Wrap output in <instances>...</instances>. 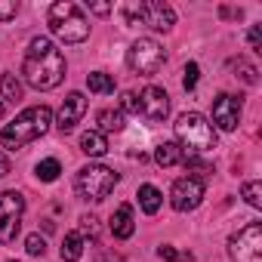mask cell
Segmentation results:
<instances>
[{"mask_svg": "<svg viewBox=\"0 0 262 262\" xmlns=\"http://www.w3.org/2000/svg\"><path fill=\"white\" fill-rule=\"evenodd\" d=\"M22 77L34 90H56L65 77V56L56 50L50 37H34L28 43L25 62H22Z\"/></svg>", "mask_w": 262, "mask_h": 262, "instance_id": "obj_1", "label": "cell"}, {"mask_svg": "<svg viewBox=\"0 0 262 262\" xmlns=\"http://www.w3.org/2000/svg\"><path fill=\"white\" fill-rule=\"evenodd\" d=\"M50 126H53V111H50L47 105H31V108H25L13 123L4 129V136H0V139H4V148L16 151V148L34 142V139L47 136Z\"/></svg>", "mask_w": 262, "mask_h": 262, "instance_id": "obj_2", "label": "cell"}, {"mask_svg": "<svg viewBox=\"0 0 262 262\" xmlns=\"http://www.w3.org/2000/svg\"><path fill=\"white\" fill-rule=\"evenodd\" d=\"M173 126H176V145H179L182 151H188V158H191V155L201 158L204 151L216 148V129L207 123L204 114L185 111V114H179V120H176Z\"/></svg>", "mask_w": 262, "mask_h": 262, "instance_id": "obj_3", "label": "cell"}, {"mask_svg": "<svg viewBox=\"0 0 262 262\" xmlns=\"http://www.w3.org/2000/svg\"><path fill=\"white\" fill-rule=\"evenodd\" d=\"M47 22H50V31L59 40H65V43H83L90 37V22L80 13V7L71 4V0H59V4H53L50 13H47Z\"/></svg>", "mask_w": 262, "mask_h": 262, "instance_id": "obj_4", "label": "cell"}, {"mask_svg": "<svg viewBox=\"0 0 262 262\" xmlns=\"http://www.w3.org/2000/svg\"><path fill=\"white\" fill-rule=\"evenodd\" d=\"M114 185H117V173L111 167H102V164H90V167L77 170V179H74L77 194L83 201H93V204L105 201L114 191Z\"/></svg>", "mask_w": 262, "mask_h": 262, "instance_id": "obj_5", "label": "cell"}, {"mask_svg": "<svg viewBox=\"0 0 262 262\" xmlns=\"http://www.w3.org/2000/svg\"><path fill=\"white\" fill-rule=\"evenodd\" d=\"M164 62H167V53H164V47L155 37H139L133 47L126 50V65L133 68L136 74H145V77L158 74Z\"/></svg>", "mask_w": 262, "mask_h": 262, "instance_id": "obj_6", "label": "cell"}, {"mask_svg": "<svg viewBox=\"0 0 262 262\" xmlns=\"http://www.w3.org/2000/svg\"><path fill=\"white\" fill-rule=\"evenodd\" d=\"M25 216V198L19 191H4L0 194V244H13Z\"/></svg>", "mask_w": 262, "mask_h": 262, "instance_id": "obj_7", "label": "cell"}, {"mask_svg": "<svg viewBox=\"0 0 262 262\" xmlns=\"http://www.w3.org/2000/svg\"><path fill=\"white\" fill-rule=\"evenodd\" d=\"M228 256L234 262H262V225L250 222L228 241Z\"/></svg>", "mask_w": 262, "mask_h": 262, "instance_id": "obj_8", "label": "cell"}, {"mask_svg": "<svg viewBox=\"0 0 262 262\" xmlns=\"http://www.w3.org/2000/svg\"><path fill=\"white\" fill-rule=\"evenodd\" d=\"M204 191H207V188H204L201 179H194V176H182V179H176L173 188H170V204H173V210H179V213L198 210L201 201H204Z\"/></svg>", "mask_w": 262, "mask_h": 262, "instance_id": "obj_9", "label": "cell"}, {"mask_svg": "<svg viewBox=\"0 0 262 262\" xmlns=\"http://www.w3.org/2000/svg\"><path fill=\"white\" fill-rule=\"evenodd\" d=\"M213 123L222 133H234L237 123H241V99L228 96V93H219L216 102H213Z\"/></svg>", "mask_w": 262, "mask_h": 262, "instance_id": "obj_10", "label": "cell"}, {"mask_svg": "<svg viewBox=\"0 0 262 262\" xmlns=\"http://www.w3.org/2000/svg\"><path fill=\"white\" fill-rule=\"evenodd\" d=\"M139 114H145L151 123H161L170 114V96L161 86H145L139 96Z\"/></svg>", "mask_w": 262, "mask_h": 262, "instance_id": "obj_11", "label": "cell"}, {"mask_svg": "<svg viewBox=\"0 0 262 262\" xmlns=\"http://www.w3.org/2000/svg\"><path fill=\"white\" fill-rule=\"evenodd\" d=\"M142 22L151 25L155 31H170L176 25V13L170 4H164V0H145L142 4Z\"/></svg>", "mask_w": 262, "mask_h": 262, "instance_id": "obj_12", "label": "cell"}, {"mask_svg": "<svg viewBox=\"0 0 262 262\" xmlns=\"http://www.w3.org/2000/svg\"><path fill=\"white\" fill-rule=\"evenodd\" d=\"M83 114H86V99H83V93H68V99H65L62 108H59L56 126L62 129V133H68V129H74V126L80 123Z\"/></svg>", "mask_w": 262, "mask_h": 262, "instance_id": "obj_13", "label": "cell"}, {"mask_svg": "<svg viewBox=\"0 0 262 262\" xmlns=\"http://www.w3.org/2000/svg\"><path fill=\"white\" fill-rule=\"evenodd\" d=\"M133 231H136L133 207H129V204H120V207L114 210V216H111V234H114V237H120V241H126Z\"/></svg>", "mask_w": 262, "mask_h": 262, "instance_id": "obj_14", "label": "cell"}, {"mask_svg": "<svg viewBox=\"0 0 262 262\" xmlns=\"http://www.w3.org/2000/svg\"><path fill=\"white\" fill-rule=\"evenodd\" d=\"M80 151L90 155V158H102L108 151V139L105 133H99V129H86V133L80 136Z\"/></svg>", "mask_w": 262, "mask_h": 262, "instance_id": "obj_15", "label": "cell"}, {"mask_svg": "<svg viewBox=\"0 0 262 262\" xmlns=\"http://www.w3.org/2000/svg\"><path fill=\"white\" fill-rule=\"evenodd\" d=\"M22 96H25V86H22V80L13 71L0 74V102H19Z\"/></svg>", "mask_w": 262, "mask_h": 262, "instance_id": "obj_16", "label": "cell"}, {"mask_svg": "<svg viewBox=\"0 0 262 262\" xmlns=\"http://www.w3.org/2000/svg\"><path fill=\"white\" fill-rule=\"evenodd\" d=\"M96 123H99V133H120V129L126 126L120 108H102L96 114Z\"/></svg>", "mask_w": 262, "mask_h": 262, "instance_id": "obj_17", "label": "cell"}, {"mask_svg": "<svg viewBox=\"0 0 262 262\" xmlns=\"http://www.w3.org/2000/svg\"><path fill=\"white\" fill-rule=\"evenodd\" d=\"M59 256H62V262H77V259L83 256V237H80L77 231H68L65 241H62Z\"/></svg>", "mask_w": 262, "mask_h": 262, "instance_id": "obj_18", "label": "cell"}, {"mask_svg": "<svg viewBox=\"0 0 262 262\" xmlns=\"http://www.w3.org/2000/svg\"><path fill=\"white\" fill-rule=\"evenodd\" d=\"M155 161H158L161 167H176V164L182 161V148H179L176 142H161V145L155 148Z\"/></svg>", "mask_w": 262, "mask_h": 262, "instance_id": "obj_19", "label": "cell"}, {"mask_svg": "<svg viewBox=\"0 0 262 262\" xmlns=\"http://www.w3.org/2000/svg\"><path fill=\"white\" fill-rule=\"evenodd\" d=\"M161 191L155 188V185H142L139 188V207H142V213H148V216H155L158 210H161Z\"/></svg>", "mask_w": 262, "mask_h": 262, "instance_id": "obj_20", "label": "cell"}, {"mask_svg": "<svg viewBox=\"0 0 262 262\" xmlns=\"http://www.w3.org/2000/svg\"><path fill=\"white\" fill-rule=\"evenodd\" d=\"M86 86H90V93L108 96V93H114V77L105 71H93V74H86Z\"/></svg>", "mask_w": 262, "mask_h": 262, "instance_id": "obj_21", "label": "cell"}, {"mask_svg": "<svg viewBox=\"0 0 262 262\" xmlns=\"http://www.w3.org/2000/svg\"><path fill=\"white\" fill-rule=\"evenodd\" d=\"M59 173H62V164H59L56 158H47V161H40V164L34 167V176H37L40 182H56Z\"/></svg>", "mask_w": 262, "mask_h": 262, "instance_id": "obj_22", "label": "cell"}, {"mask_svg": "<svg viewBox=\"0 0 262 262\" xmlns=\"http://www.w3.org/2000/svg\"><path fill=\"white\" fill-rule=\"evenodd\" d=\"M182 164H185V170H191V173H194V179H201V182H204V176H210V173H213V167H210L207 161H201L198 155H191V158L185 155V158H182Z\"/></svg>", "mask_w": 262, "mask_h": 262, "instance_id": "obj_23", "label": "cell"}, {"mask_svg": "<svg viewBox=\"0 0 262 262\" xmlns=\"http://www.w3.org/2000/svg\"><path fill=\"white\" fill-rule=\"evenodd\" d=\"M241 194L247 198L250 207H262V182H244Z\"/></svg>", "mask_w": 262, "mask_h": 262, "instance_id": "obj_24", "label": "cell"}, {"mask_svg": "<svg viewBox=\"0 0 262 262\" xmlns=\"http://www.w3.org/2000/svg\"><path fill=\"white\" fill-rule=\"evenodd\" d=\"M123 19H126V25H139L142 22V4H123Z\"/></svg>", "mask_w": 262, "mask_h": 262, "instance_id": "obj_25", "label": "cell"}, {"mask_svg": "<svg viewBox=\"0 0 262 262\" xmlns=\"http://www.w3.org/2000/svg\"><path fill=\"white\" fill-rule=\"evenodd\" d=\"M182 74H185V77H182V86H185V90H194V86H198V77H201V68H198V62H188Z\"/></svg>", "mask_w": 262, "mask_h": 262, "instance_id": "obj_26", "label": "cell"}, {"mask_svg": "<svg viewBox=\"0 0 262 262\" xmlns=\"http://www.w3.org/2000/svg\"><path fill=\"white\" fill-rule=\"evenodd\" d=\"M80 237H96L99 234V219L96 216H80Z\"/></svg>", "mask_w": 262, "mask_h": 262, "instance_id": "obj_27", "label": "cell"}, {"mask_svg": "<svg viewBox=\"0 0 262 262\" xmlns=\"http://www.w3.org/2000/svg\"><path fill=\"white\" fill-rule=\"evenodd\" d=\"M25 250H28L31 256H43V250H47V241H43V237L34 231V234H28V237H25Z\"/></svg>", "mask_w": 262, "mask_h": 262, "instance_id": "obj_28", "label": "cell"}, {"mask_svg": "<svg viewBox=\"0 0 262 262\" xmlns=\"http://www.w3.org/2000/svg\"><path fill=\"white\" fill-rule=\"evenodd\" d=\"M158 256H161V259H167V262H176V259L191 262V259H194L191 253H179V250H173V247H161V250H158Z\"/></svg>", "mask_w": 262, "mask_h": 262, "instance_id": "obj_29", "label": "cell"}, {"mask_svg": "<svg viewBox=\"0 0 262 262\" xmlns=\"http://www.w3.org/2000/svg\"><path fill=\"white\" fill-rule=\"evenodd\" d=\"M120 111L139 114V96H136V93H123V96H120Z\"/></svg>", "mask_w": 262, "mask_h": 262, "instance_id": "obj_30", "label": "cell"}, {"mask_svg": "<svg viewBox=\"0 0 262 262\" xmlns=\"http://www.w3.org/2000/svg\"><path fill=\"white\" fill-rule=\"evenodd\" d=\"M16 13H19V4H16V0H0V22L16 19Z\"/></svg>", "mask_w": 262, "mask_h": 262, "instance_id": "obj_31", "label": "cell"}, {"mask_svg": "<svg viewBox=\"0 0 262 262\" xmlns=\"http://www.w3.org/2000/svg\"><path fill=\"white\" fill-rule=\"evenodd\" d=\"M234 68H241V80H244V83H256V68H253L250 62L237 59V65H234Z\"/></svg>", "mask_w": 262, "mask_h": 262, "instance_id": "obj_32", "label": "cell"}, {"mask_svg": "<svg viewBox=\"0 0 262 262\" xmlns=\"http://www.w3.org/2000/svg\"><path fill=\"white\" fill-rule=\"evenodd\" d=\"M250 47H253L256 53H262V31H259V28H250Z\"/></svg>", "mask_w": 262, "mask_h": 262, "instance_id": "obj_33", "label": "cell"}, {"mask_svg": "<svg viewBox=\"0 0 262 262\" xmlns=\"http://www.w3.org/2000/svg\"><path fill=\"white\" fill-rule=\"evenodd\" d=\"M90 10H93L96 16H108V13H111V4H93Z\"/></svg>", "mask_w": 262, "mask_h": 262, "instance_id": "obj_34", "label": "cell"}, {"mask_svg": "<svg viewBox=\"0 0 262 262\" xmlns=\"http://www.w3.org/2000/svg\"><path fill=\"white\" fill-rule=\"evenodd\" d=\"M7 173H10V158H7L4 151H0V179H4Z\"/></svg>", "mask_w": 262, "mask_h": 262, "instance_id": "obj_35", "label": "cell"}, {"mask_svg": "<svg viewBox=\"0 0 262 262\" xmlns=\"http://www.w3.org/2000/svg\"><path fill=\"white\" fill-rule=\"evenodd\" d=\"M4 111H7V105H4V102H0V117H4Z\"/></svg>", "mask_w": 262, "mask_h": 262, "instance_id": "obj_36", "label": "cell"}, {"mask_svg": "<svg viewBox=\"0 0 262 262\" xmlns=\"http://www.w3.org/2000/svg\"><path fill=\"white\" fill-rule=\"evenodd\" d=\"M10 262H16V259H10Z\"/></svg>", "mask_w": 262, "mask_h": 262, "instance_id": "obj_37", "label": "cell"}]
</instances>
